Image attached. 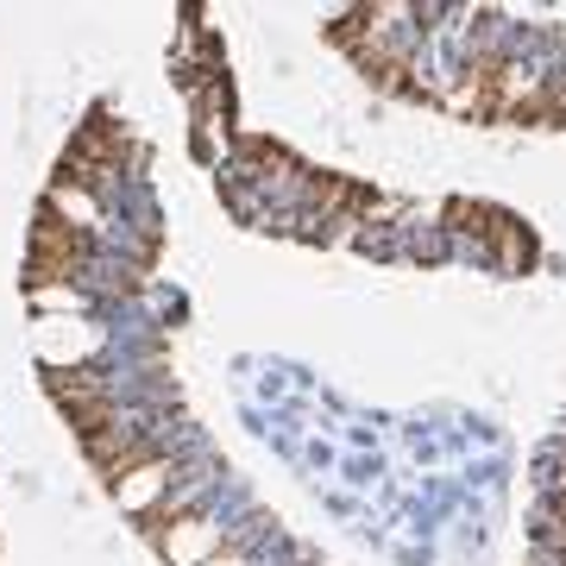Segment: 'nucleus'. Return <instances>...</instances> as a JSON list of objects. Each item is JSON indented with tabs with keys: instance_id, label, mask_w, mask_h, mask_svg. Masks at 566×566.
Returning a JSON list of instances; mask_svg holds the SVG:
<instances>
[{
	"instance_id": "nucleus-1",
	"label": "nucleus",
	"mask_w": 566,
	"mask_h": 566,
	"mask_svg": "<svg viewBox=\"0 0 566 566\" xmlns=\"http://www.w3.org/2000/svg\"><path fill=\"white\" fill-rule=\"evenodd\" d=\"M82 264H88V233H76L70 221H57L51 208L39 214L32 227V283H51V277H76Z\"/></svg>"
},
{
	"instance_id": "nucleus-2",
	"label": "nucleus",
	"mask_w": 566,
	"mask_h": 566,
	"mask_svg": "<svg viewBox=\"0 0 566 566\" xmlns=\"http://www.w3.org/2000/svg\"><path fill=\"white\" fill-rule=\"evenodd\" d=\"M164 491H170V460H158V453L145 465H133L126 479H114V497H120V510H133V516H145Z\"/></svg>"
},
{
	"instance_id": "nucleus-3",
	"label": "nucleus",
	"mask_w": 566,
	"mask_h": 566,
	"mask_svg": "<svg viewBox=\"0 0 566 566\" xmlns=\"http://www.w3.org/2000/svg\"><path fill=\"white\" fill-rule=\"evenodd\" d=\"M82 447H88V460L102 465L107 479H126L133 465L151 460V453H145V441H139V434H126V428H107V434H95V441H82Z\"/></svg>"
},
{
	"instance_id": "nucleus-4",
	"label": "nucleus",
	"mask_w": 566,
	"mask_h": 566,
	"mask_svg": "<svg viewBox=\"0 0 566 566\" xmlns=\"http://www.w3.org/2000/svg\"><path fill=\"white\" fill-rule=\"evenodd\" d=\"M51 397L63 409H88V403H102V397H114V390H107V378L95 365H57L51 371Z\"/></svg>"
},
{
	"instance_id": "nucleus-5",
	"label": "nucleus",
	"mask_w": 566,
	"mask_h": 566,
	"mask_svg": "<svg viewBox=\"0 0 566 566\" xmlns=\"http://www.w3.org/2000/svg\"><path fill=\"white\" fill-rule=\"evenodd\" d=\"M214 542H221V535H214L202 516H182L170 535H158V547L170 554V566H202V554H214Z\"/></svg>"
},
{
	"instance_id": "nucleus-6",
	"label": "nucleus",
	"mask_w": 566,
	"mask_h": 566,
	"mask_svg": "<svg viewBox=\"0 0 566 566\" xmlns=\"http://www.w3.org/2000/svg\"><path fill=\"white\" fill-rule=\"evenodd\" d=\"M51 214H70V221H76V233H88V227L102 221V208H95V196H88V189H70V182H57V189H51Z\"/></svg>"
},
{
	"instance_id": "nucleus-7",
	"label": "nucleus",
	"mask_w": 566,
	"mask_h": 566,
	"mask_svg": "<svg viewBox=\"0 0 566 566\" xmlns=\"http://www.w3.org/2000/svg\"><path fill=\"white\" fill-rule=\"evenodd\" d=\"M491 259L504 264V271H528V264H535V240H528L523 227L510 221L504 233H497V240H491Z\"/></svg>"
}]
</instances>
